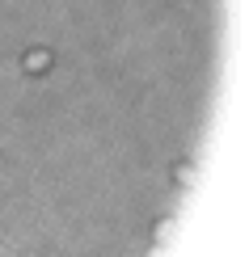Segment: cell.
I'll return each instance as SVG.
<instances>
[{
	"instance_id": "2",
	"label": "cell",
	"mask_w": 249,
	"mask_h": 257,
	"mask_svg": "<svg viewBox=\"0 0 249 257\" xmlns=\"http://www.w3.org/2000/svg\"><path fill=\"white\" fill-rule=\"evenodd\" d=\"M173 177H178V186H190V181H194V165H190V160H182Z\"/></svg>"
},
{
	"instance_id": "1",
	"label": "cell",
	"mask_w": 249,
	"mask_h": 257,
	"mask_svg": "<svg viewBox=\"0 0 249 257\" xmlns=\"http://www.w3.org/2000/svg\"><path fill=\"white\" fill-rule=\"evenodd\" d=\"M21 68H26L30 76H42V72L51 68V51H47V47H34V51H26V59H21Z\"/></svg>"
},
{
	"instance_id": "3",
	"label": "cell",
	"mask_w": 249,
	"mask_h": 257,
	"mask_svg": "<svg viewBox=\"0 0 249 257\" xmlns=\"http://www.w3.org/2000/svg\"><path fill=\"white\" fill-rule=\"evenodd\" d=\"M169 232H173V219H160L156 228H152V240H156V244H165V240H169Z\"/></svg>"
}]
</instances>
